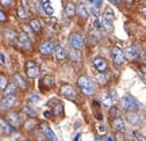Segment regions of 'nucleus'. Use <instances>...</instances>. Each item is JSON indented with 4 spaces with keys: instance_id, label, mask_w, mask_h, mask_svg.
Segmentation results:
<instances>
[{
    "instance_id": "e433bc0d",
    "label": "nucleus",
    "mask_w": 146,
    "mask_h": 141,
    "mask_svg": "<svg viewBox=\"0 0 146 141\" xmlns=\"http://www.w3.org/2000/svg\"><path fill=\"white\" fill-rule=\"evenodd\" d=\"M134 136H135L137 141H146V137L142 133H139V132H134Z\"/></svg>"
},
{
    "instance_id": "423d86ee",
    "label": "nucleus",
    "mask_w": 146,
    "mask_h": 141,
    "mask_svg": "<svg viewBox=\"0 0 146 141\" xmlns=\"http://www.w3.org/2000/svg\"><path fill=\"white\" fill-rule=\"evenodd\" d=\"M69 45L73 47V50H77L80 52L81 49L84 47V38L81 34L78 33H72L69 35Z\"/></svg>"
},
{
    "instance_id": "a18cd8bd",
    "label": "nucleus",
    "mask_w": 146,
    "mask_h": 141,
    "mask_svg": "<svg viewBox=\"0 0 146 141\" xmlns=\"http://www.w3.org/2000/svg\"><path fill=\"white\" fill-rule=\"evenodd\" d=\"M94 113H95V118H96V120H99V121L103 120V115H102V111H100V110H96Z\"/></svg>"
},
{
    "instance_id": "cd10ccee",
    "label": "nucleus",
    "mask_w": 146,
    "mask_h": 141,
    "mask_svg": "<svg viewBox=\"0 0 146 141\" xmlns=\"http://www.w3.org/2000/svg\"><path fill=\"white\" fill-rule=\"evenodd\" d=\"M102 27H103V30H104L107 34H111V33H114V26H112V22H108L103 19L102 21Z\"/></svg>"
},
{
    "instance_id": "9b49d317",
    "label": "nucleus",
    "mask_w": 146,
    "mask_h": 141,
    "mask_svg": "<svg viewBox=\"0 0 146 141\" xmlns=\"http://www.w3.org/2000/svg\"><path fill=\"white\" fill-rule=\"evenodd\" d=\"M18 105V98L16 96H3L0 99V109L10 110Z\"/></svg>"
},
{
    "instance_id": "7c9ffc66",
    "label": "nucleus",
    "mask_w": 146,
    "mask_h": 141,
    "mask_svg": "<svg viewBox=\"0 0 146 141\" xmlns=\"http://www.w3.org/2000/svg\"><path fill=\"white\" fill-rule=\"evenodd\" d=\"M65 14H66L68 18H73V16H74V14H76V7H74L73 3H68V4H66V7H65Z\"/></svg>"
},
{
    "instance_id": "c756f323",
    "label": "nucleus",
    "mask_w": 146,
    "mask_h": 141,
    "mask_svg": "<svg viewBox=\"0 0 146 141\" xmlns=\"http://www.w3.org/2000/svg\"><path fill=\"white\" fill-rule=\"evenodd\" d=\"M103 19H106V21H108V22H114V19H115L114 11L111 10L110 7H107L104 10V12H103Z\"/></svg>"
},
{
    "instance_id": "37998d69",
    "label": "nucleus",
    "mask_w": 146,
    "mask_h": 141,
    "mask_svg": "<svg viewBox=\"0 0 146 141\" xmlns=\"http://www.w3.org/2000/svg\"><path fill=\"white\" fill-rule=\"evenodd\" d=\"M36 100H39V96L36 94H33L30 95V98H29V103H31V102H36Z\"/></svg>"
},
{
    "instance_id": "5fc2aeb1",
    "label": "nucleus",
    "mask_w": 146,
    "mask_h": 141,
    "mask_svg": "<svg viewBox=\"0 0 146 141\" xmlns=\"http://www.w3.org/2000/svg\"><path fill=\"white\" fill-rule=\"evenodd\" d=\"M41 4H46V3H49V0H38Z\"/></svg>"
},
{
    "instance_id": "f03ea898",
    "label": "nucleus",
    "mask_w": 146,
    "mask_h": 141,
    "mask_svg": "<svg viewBox=\"0 0 146 141\" xmlns=\"http://www.w3.org/2000/svg\"><path fill=\"white\" fill-rule=\"evenodd\" d=\"M120 103V107L126 111H129V113H134V111H138L139 109V103H138V100L130 94H125L119 100Z\"/></svg>"
},
{
    "instance_id": "2eb2a0df",
    "label": "nucleus",
    "mask_w": 146,
    "mask_h": 141,
    "mask_svg": "<svg viewBox=\"0 0 146 141\" xmlns=\"http://www.w3.org/2000/svg\"><path fill=\"white\" fill-rule=\"evenodd\" d=\"M53 86H54V78H53L52 75H45L42 78L41 83H39V90H41V92H43L45 90L52 88Z\"/></svg>"
},
{
    "instance_id": "2f4dec72",
    "label": "nucleus",
    "mask_w": 146,
    "mask_h": 141,
    "mask_svg": "<svg viewBox=\"0 0 146 141\" xmlns=\"http://www.w3.org/2000/svg\"><path fill=\"white\" fill-rule=\"evenodd\" d=\"M108 115L112 118V120H115V118H119L120 117V110L119 107H116V106H112V107H110L108 109Z\"/></svg>"
},
{
    "instance_id": "6e6552de",
    "label": "nucleus",
    "mask_w": 146,
    "mask_h": 141,
    "mask_svg": "<svg viewBox=\"0 0 146 141\" xmlns=\"http://www.w3.org/2000/svg\"><path fill=\"white\" fill-rule=\"evenodd\" d=\"M139 54H141V49L137 45H130V46L126 47L125 50L126 60H129V61H137L139 58Z\"/></svg>"
},
{
    "instance_id": "dca6fc26",
    "label": "nucleus",
    "mask_w": 146,
    "mask_h": 141,
    "mask_svg": "<svg viewBox=\"0 0 146 141\" xmlns=\"http://www.w3.org/2000/svg\"><path fill=\"white\" fill-rule=\"evenodd\" d=\"M54 43H53L52 41H43L39 45V52H41V54H43V56H50L53 52H54Z\"/></svg>"
},
{
    "instance_id": "58836bf2",
    "label": "nucleus",
    "mask_w": 146,
    "mask_h": 141,
    "mask_svg": "<svg viewBox=\"0 0 146 141\" xmlns=\"http://www.w3.org/2000/svg\"><path fill=\"white\" fill-rule=\"evenodd\" d=\"M14 3V0H0V4L3 7H11Z\"/></svg>"
},
{
    "instance_id": "4468645a",
    "label": "nucleus",
    "mask_w": 146,
    "mask_h": 141,
    "mask_svg": "<svg viewBox=\"0 0 146 141\" xmlns=\"http://www.w3.org/2000/svg\"><path fill=\"white\" fill-rule=\"evenodd\" d=\"M127 121L130 122L131 125L142 126L143 125V122H145V118H143L139 113L134 111V113H129V114H127Z\"/></svg>"
},
{
    "instance_id": "6ab92c4d",
    "label": "nucleus",
    "mask_w": 146,
    "mask_h": 141,
    "mask_svg": "<svg viewBox=\"0 0 146 141\" xmlns=\"http://www.w3.org/2000/svg\"><path fill=\"white\" fill-rule=\"evenodd\" d=\"M18 91H19V88H18V86L15 84V82H11V83H8V86L5 87V90L3 91V94H4V96H15Z\"/></svg>"
},
{
    "instance_id": "ddd939ff",
    "label": "nucleus",
    "mask_w": 146,
    "mask_h": 141,
    "mask_svg": "<svg viewBox=\"0 0 146 141\" xmlns=\"http://www.w3.org/2000/svg\"><path fill=\"white\" fill-rule=\"evenodd\" d=\"M7 122H8L14 129H15V128H19V126L22 125V120H21L19 113H16V111L8 113V114H7Z\"/></svg>"
},
{
    "instance_id": "c03bdc74",
    "label": "nucleus",
    "mask_w": 146,
    "mask_h": 141,
    "mask_svg": "<svg viewBox=\"0 0 146 141\" xmlns=\"http://www.w3.org/2000/svg\"><path fill=\"white\" fill-rule=\"evenodd\" d=\"M52 115H53L52 110H45V111H43V117H45L46 120H49V118H52Z\"/></svg>"
},
{
    "instance_id": "4c0bfd02",
    "label": "nucleus",
    "mask_w": 146,
    "mask_h": 141,
    "mask_svg": "<svg viewBox=\"0 0 146 141\" xmlns=\"http://www.w3.org/2000/svg\"><path fill=\"white\" fill-rule=\"evenodd\" d=\"M139 73H141L143 82L146 83V65H141V68H139Z\"/></svg>"
},
{
    "instance_id": "39448f33",
    "label": "nucleus",
    "mask_w": 146,
    "mask_h": 141,
    "mask_svg": "<svg viewBox=\"0 0 146 141\" xmlns=\"http://www.w3.org/2000/svg\"><path fill=\"white\" fill-rule=\"evenodd\" d=\"M18 46L21 47L22 50H25V52H31L33 49V43H31V39L29 38L26 33H19L18 34Z\"/></svg>"
},
{
    "instance_id": "a878e982",
    "label": "nucleus",
    "mask_w": 146,
    "mask_h": 141,
    "mask_svg": "<svg viewBox=\"0 0 146 141\" xmlns=\"http://www.w3.org/2000/svg\"><path fill=\"white\" fill-rule=\"evenodd\" d=\"M16 14H18V18L22 19V21H26L27 18H29V11L23 7V5H18V8H16Z\"/></svg>"
},
{
    "instance_id": "3c124183",
    "label": "nucleus",
    "mask_w": 146,
    "mask_h": 141,
    "mask_svg": "<svg viewBox=\"0 0 146 141\" xmlns=\"http://www.w3.org/2000/svg\"><path fill=\"white\" fill-rule=\"evenodd\" d=\"M98 129H99V132H100V133H104V132L107 130V128H106L104 125H99V128H98Z\"/></svg>"
},
{
    "instance_id": "4be33fe9",
    "label": "nucleus",
    "mask_w": 146,
    "mask_h": 141,
    "mask_svg": "<svg viewBox=\"0 0 146 141\" xmlns=\"http://www.w3.org/2000/svg\"><path fill=\"white\" fill-rule=\"evenodd\" d=\"M76 14H77L81 19H85V18H88V10H87V7L83 4V3H80L77 4L76 7Z\"/></svg>"
},
{
    "instance_id": "4d7b16f0",
    "label": "nucleus",
    "mask_w": 146,
    "mask_h": 141,
    "mask_svg": "<svg viewBox=\"0 0 146 141\" xmlns=\"http://www.w3.org/2000/svg\"><path fill=\"white\" fill-rule=\"evenodd\" d=\"M88 1H91V3H94V1H95V0H88Z\"/></svg>"
},
{
    "instance_id": "f8f14e48",
    "label": "nucleus",
    "mask_w": 146,
    "mask_h": 141,
    "mask_svg": "<svg viewBox=\"0 0 146 141\" xmlns=\"http://www.w3.org/2000/svg\"><path fill=\"white\" fill-rule=\"evenodd\" d=\"M41 132L43 133V136L47 141H57V136L56 133L52 130V128L47 125L46 122H41Z\"/></svg>"
},
{
    "instance_id": "f3484780",
    "label": "nucleus",
    "mask_w": 146,
    "mask_h": 141,
    "mask_svg": "<svg viewBox=\"0 0 146 141\" xmlns=\"http://www.w3.org/2000/svg\"><path fill=\"white\" fill-rule=\"evenodd\" d=\"M14 82H15V84L18 86V88L21 90V91H27L29 83H27L26 79L23 78L21 73H15V75H14Z\"/></svg>"
},
{
    "instance_id": "20e7f679",
    "label": "nucleus",
    "mask_w": 146,
    "mask_h": 141,
    "mask_svg": "<svg viewBox=\"0 0 146 141\" xmlns=\"http://www.w3.org/2000/svg\"><path fill=\"white\" fill-rule=\"evenodd\" d=\"M111 57L114 60V64L115 65H123L126 61V56H125V50L123 49H120L119 46H114L111 49Z\"/></svg>"
},
{
    "instance_id": "9d476101",
    "label": "nucleus",
    "mask_w": 146,
    "mask_h": 141,
    "mask_svg": "<svg viewBox=\"0 0 146 141\" xmlns=\"http://www.w3.org/2000/svg\"><path fill=\"white\" fill-rule=\"evenodd\" d=\"M92 65L95 69L98 71V73H107L108 72V61L103 57H95L92 61Z\"/></svg>"
},
{
    "instance_id": "ea45409f",
    "label": "nucleus",
    "mask_w": 146,
    "mask_h": 141,
    "mask_svg": "<svg viewBox=\"0 0 146 141\" xmlns=\"http://www.w3.org/2000/svg\"><path fill=\"white\" fill-rule=\"evenodd\" d=\"M138 11H139V14H141L142 16H145L146 18V4H141L139 7H138Z\"/></svg>"
},
{
    "instance_id": "79ce46f5",
    "label": "nucleus",
    "mask_w": 146,
    "mask_h": 141,
    "mask_svg": "<svg viewBox=\"0 0 146 141\" xmlns=\"http://www.w3.org/2000/svg\"><path fill=\"white\" fill-rule=\"evenodd\" d=\"M94 27L95 30H100L102 29V23L99 22V19H94Z\"/></svg>"
},
{
    "instance_id": "aec40b11",
    "label": "nucleus",
    "mask_w": 146,
    "mask_h": 141,
    "mask_svg": "<svg viewBox=\"0 0 146 141\" xmlns=\"http://www.w3.org/2000/svg\"><path fill=\"white\" fill-rule=\"evenodd\" d=\"M54 56H56L57 61H64L66 58V50H65V47L61 46V45H57V46L54 47Z\"/></svg>"
},
{
    "instance_id": "f704fd0d",
    "label": "nucleus",
    "mask_w": 146,
    "mask_h": 141,
    "mask_svg": "<svg viewBox=\"0 0 146 141\" xmlns=\"http://www.w3.org/2000/svg\"><path fill=\"white\" fill-rule=\"evenodd\" d=\"M89 12H91V14L94 15L95 19H98V18H99V10H98V8H96L95 5H92V7L89 8Z\"/></svg>"
},
{
    "instance_id": "393cba45",
    "label": "nucleus",
    "mask_w": 146,
    "mask_h": 141,
    "mask_svg": "<svg viewBox=\"0 0 146 141\" xmlns=\"http://www.w3.org/2000/svg\"><path fill=\"white\" fill-rule=\"evenodd\" d=\"M95 80H96V83L99 84L100 87H104L106 84L108 83V76H107V73H98L95 76Z\"/></svg>"
},
{
    "instance_id": "7ed1b4c3",
    "label": "nucleus",
    "mask_w": 146,
    "mask_h": 141,
    "mask_svg": "<svg viewBox=\"0 0 146 141\" xmlns=\"http://www.w3.org/2000/svg\"><path fill=\"white\" fill-rule=\"evenodd\" d=\"M60 94L69 100H74V102L77 100V91H76V88L73 87L72 84H66V83L62 84L60 87Z\"/></svg>"
},
{
    "instance_id": "8fccbe9b",
    "label": "nucleus",
    "mask_w": 146,
    "mask_h": 141,
    "mask_svg": "<svg viewBox=\"0 0 146 141\" xmlns=\"http://www.w3.org/2000/svg\"><path fill=\"white\" fill-rule=\"evenodd\" d=\"M22 30H23V33H26V34H27V33L31 30V27L27 26V25H23V26H22Z\"/></svg>"
},
{
    "instance_id": "473e14b6",
    "label": "nucleus",
    "mask_w": 146,
    "mask_h": 141,
    "mask_svg": "<svg viewBox=\"0 0 146 141\" xmlns=\"http://www.w3.org/2000/svg\"><path fill=\"white\" fill-rule=\"evenodd\" d=\"M7 86H8V79H7V76L3 75V73H0V90L4 91Z\"/></svg>"
},
{
    "instance_id": "5701e85b",
    "label": "nucleus",
    "mask_w": 146,
    "mask_h": 141,
    "mask_svg": "<svg viewBox=\"0 0 146 141\" xmlns=\"http://www.w3.org/2000/svg\"><path fill=\"white\" fill-rule=\"evenodd\" d=\"M4 38L7 39V41H15V39H18V33L14 30V29H5L4 30Z\"/></svg>"
},
{
    "instance_id": "c85d7f7f",
    "label": "nucleus",
    "mask_w": 146,
    "mask_h": 141,
    "mask_svg": "<svg viewBox=\"0 0 146 141\" xmlns=\"http://www.w3.org/2000/svg\"><path fill=\"white\" fill-rule=\"evenodd\" d=\"M0 128L3 129V132H4V133H12V132L15 130V129H14V128H12V126H11L7 121L1 120V118H0Z\"/></svg>"
},
{
    "instance_id": "09e8293b",
    "label": "nucleus",
    "mask_w": 146,
    "mask_h": 141,
    "mask_svg": "<svg viewBox=\"0 0 146 141\" xmlns=\"http://www.w3.org/2000/svg\"><path fill=\"white\" fill-rule=\"evenodd\" d=\"M94 4H95V7H96V8L99 10L100 7H102V4H103V1H102V0H95Z\"/></svg>"
},
{
    "instance_id": "1a4fd4ad",
    "label": "nucleus",
    "mask_w": 146,
    "mask_h": 141,
    "mask_svg": "<svg viewBox=\"0 0 146 141\" xmlns=\"http://www.w3.org/2000/svg\"><path fill=\"white\" fill-rule=\"evenodd\" d=\"M25 68H26V75L29 79H35L38 78V75H39V68H38V65L34 60H29L25 65Z\"/></svg>"
},
{
    "instance_id": "b1692460",
    "label": "nucleus",
    "mask_w": 146,
    "mask_h": 141,
    "mask_svg": "<svg viewBox=\"0 0 146 141\" xmlns=\"http://www.w3.org/2000/svg\"><path fill=\"white\" fill-rule=\"evenodd\" d=\"M100 103L110 109V107H112V106H114V99L110 96L108 92H104V94L102 95V102H100Z\"/></svg>"
},
{
    "instance_id": "49530a36",
    "label": "nucleus",
    "mask_w": 146,
    "mask_h": 141,
    "mask_svg": "<svg viewBox=\"0 0 146 141\" xmlns=\"http://www.w3.org/2000/svg\"><path fill=\"white\" fill-rule=\"evenodd\" d=\"M115 140H116V141H125V136H123L122 133H116V137H115Z\"/></svg>"
},
{
    "instance_id": "412c9836",
    "label": "nucleus",
    "mask_w": 146,
    "mask_h": 141,
    "mask_svg": "<svg viewBox=\"0 0 146 141\" xmlns=\"http://www.w3.org/2000/svg\"><path fill=\"white\" fill-rule=\"evenodd\" d=\"M36 126H38V120H36L35 117L29 118V120L23 124V128H25V130L26 132H33L34 129H36Z\"/></svg>"
},
{
    "instance_id": "bb28decb",
    "label": "nucleus",
    "mask_w": 146,
    "mask_h": 141,
    "mask_svg": "<svg viewBox=\"0 0 146 141\" xmlns=\"http://www.w3.org/2000/svg\"><path fill=\"white\" fill-rule=\"evenodd\" d=\"M30 27H31V30L34 33H41L42 31V25H41V21L39 19H33L31 22H30Z\"/></svg>"
},
{
    "instance_id": "864d4df0",
    "label": "nucleus",
    "mask_w": 146,
    "mask_h": 141,
    "mask_svg": "<svg viewBox=\"0 0 146 141\" xmlns=\"http://www.w3.org/2000/svg\"><path fill=\"white\" fill-rule=\"evenodd\" d=\"M104 141H115V138L112 136H106L104 137Z\"/></svg>"
},
{
    "instance_id": "a19ab883",
    "label": "nucleus",
    "mask_w": 146,
    "mask_h": 141,
    "mask_svg": "<svg viewBox=\"0 0 146 141\" xmlns=\"http://www.w3.org/2000/svg\"><path fill=\"white\" fill-rule=\"evenodd\" d=\"M92 107H94V111L100 110V102L99 100H92Z\"/></svg>"
},
{
    "instance_id": "a211bd4d",
    "label": "nucleus",
    "mask_w": 146,
    "mask_h": 141,
    "mask_svg": "<svg viewBox=\"0 0 146 141\" xmlns=\"http://www.w3.org/2000/svg\"><path fill=\"white\" fill-rule=\"evenodd\" d=\"M111 128H112V130L116 132V133H123L126 129V125H125V121H123V118H115V120H112V122H111Z\"/></svg>"
},
{
    "instance_id": "603ef678",
    "label": "nucleus",
    "mask_w": 146,
    "mask_h": 141,
    "mask_svg": "<svg viewBox=\"0 0 146 141\" xmlns=\"http://www.w3.org/2000/svg\"><path fill=\"white\" fill-rule=\"evenodd\" d=\"M108 1H111L112 4H122V3H123L122 0H108Z\"/></svg>"
},
{
    "instance_id": "de8ad7c7",
    "label": "nucleus",
    "mask_w": 146,
    "mask_h": 141,
    "mask_svg": "<svg viewBox=\"0 0 146 141\" xmlns=\"http://www.w3.org/2000/svg\"><path fill=\"white\" fill-rule=\"evenodd\" d=\"M5 21H7V15H5L4 12L0 10V22H5Z\"/></svg>"
},
{
    "instance_id": "f257e3e1",
    "label": "nucleus",
    "mask_w": 146,
    "mask_h": 141,
    "mask_svg": "<svg viewBox=\"0 0 146 141\" xmlns=\"http://www.w3.org/2000/svg\"><path fill=\"white\" fill-rule=\"evenodd\" d=\"M77 86H78V88H80V91H81L85 96H91V95H94L95 84H94V82L91 80L89 76H87V75L80 76V78L77 79Z\"/></svg>"
},
{
    "instance_id": "c9c22d12",
    "label": "nucleus",
    "mask_w": 146,
    "mask_h": 141,
    "mask_svg": "<svg viewBox=\"0 0 146 141\" xmlns=\"http://www.w3.org/2000/svg\"><path fill=\"white\" fill-rule=\"evenodd\" d=\"M0 64L1 65H7L8 61H7V56H5L3 52H0Z\"/></svg>"
},
{
    "instance_id": "0eeeda50",
    "label": "nucleus",
    "mask_w": 146,
    "mask_h": 141,
    "mask_svg": "<svg viewBox=\"0 0 146 141\" xmlns=\"http://www.w3.org/2000/svg\"><path fill=\"white\" fill-rule=\"evenodd\" d=\"M47 106L50 107V110H52V113L54 115H57V117H64V105L61 100L58 99H50L49 102H47Z\"/></svg>"
},
{
    "instance_id": "72a5a7b5",
    "label": "nucleus",
    "mask_w": 146,
    "mask_h": 141,
    "mask_svg": "<svg viewBox=\"0 0 146 141\" xmlns=\"http://www.w3.org/2000/svg\"><path fill=\"white\" fill-rule=\"evenodd\" d=\"M42 7H43V10H45V12H46L47 15H53V12H54V10H53V7L50 3H46V4H42Z\"/></svg>"
},
{
    "instance_id": "6e6d98bb",
    "label": "nucleus",
    "mask_w": 146,
    "mask_h": 141,
    "mask_svg": "<svg viewBox=\"0 0 146 141\" xmlns=\"http://www.w3.org/2000/svg\"><path fill=\"white\" fill-rule=\"evenodd\" d=\"M122 1H125L126 4H131L133 3V0H122Z\"/></svg>"
}]
</instances>
